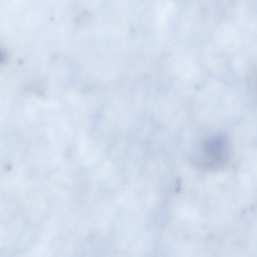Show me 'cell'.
<instances>
[{
  "label": "cell",
  "mask_w": 257,
  "mask_h": 257,
  "mask_svg": "<svg viewBox=\"0 0 257 257\" xmlns=\"http://www.w3.org/2000/svg\"><path fill=\"white\" fill-rule=\"evenodd\" d=\"M231 155L230 143L224 134L216 133L204 139L198 145L195 161L201 167L211 170L222 169Z\"/></svg>",
  "instance_id": "1"
}]
</instances>
